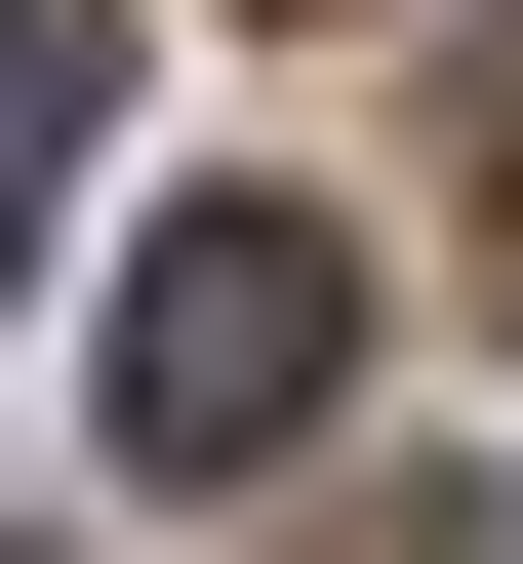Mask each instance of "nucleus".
Wrapping results in <instances>:
<instances>
[{
  "mask_svg": "<svg viewBox=\"0 0 523 564\" xmlns=\"http://www.w3.org/2000/svg\"><path fill=\"white\" fill-rule=\"evenodd\" d=\"M323 364H362V242L323 202H162V242H121V484H282Z\"/></svg>",
  "mask_w": 523,
  "mask_h": 564,
  "instance_id": "nucleus-1",
  "label": "nucleus"
},
{
  "mask_svg": "<svg viewBox=\"0 0 523 564\" xmlns=\"http://www.w3.org/2000/svg\"><path fill=\"white\" fill-rule=\"evenodd\" d=\"M81 162H121V0H0V282L81 242Z\"/></svg>",
  "mask_w": 523,
  "mask_h": 564,
  "instance_id": "nucleus-2",
  "label": "nucleus"
}]
</instances>
